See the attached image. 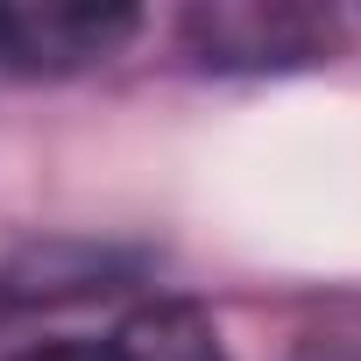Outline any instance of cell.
I'll use <instances>...</instances> for the list:
<instances>
[{
  "label": "cell",
  "mask_w": 361,
  "mask_h": 361,
  "mask_svg": "<svg viewBox=\"0 0 361 361\" xmlns=\"http://www.w3.org/2000/svg\"><path fill=\"white\" fill-rule=\"evenodd\" d=\"M29 361H227V354L199 305H142L106 340H57L36 347Z\"/></svg>",
  "instance_id": "cell-3"
},
{
  "label": "cell",
  "mask_w": 361,
  "mask_h": 361,
  "mask_svg": "<svg viewBox=\"0 0 361 361\" xmlns=\"http://www.w3.org/2000/svg\"><path fill=\"white\" fill-rule=\"evenodd\" d=\"M142 29L121 0H0V71L15 78H71L128 50Z\"/></svg>",
  "instance_id": "cell-1"
},
{
  "label": "cell",
  "mask_w": 361,
  "mask_h": 361,
  "mask_svg": "<svg viewBox=\"0 0 361 361\" xmlns=\"http://www.w3.org/2000/svg\"><path fill=\"white\" fill-rule=\"evenodd\" d=\"M185 50L206 71H290L333 50V15L305 0H213L185 15Z\"/></svg>",
  "instance_id": "cell-2"
}]
</instances>
